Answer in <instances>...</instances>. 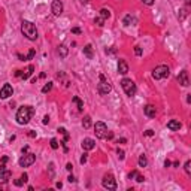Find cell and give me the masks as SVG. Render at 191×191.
Segmentation results:
<instances>
[{
  "mask_svg": "<svg viewBox=\"0 0 191 191\" xmlns=\"http://www.w3.org/2000/svg\"><path fill=\"white\" fill-rule=\"evenodd\" d=\"M35 114V108L33 106H21L17 112V122L20 125H25L28 124V121L31 120Z\"/></svg>",
  "mask_w": 191,
  "mask_h": 191,
  "instance_id": "1",
  "label": "cell"
},
{
  "mask_svg": "<svg viewBox=\"0 0 191 191\" xmlns=\"http://www.w3.org/2000/svg\"><path fill=\"white\" fill-rule=\"evenodd\" d=\"M21 31H23V35H24L28 40H36V39H37V28H36V25L31 23V21L24 20V21L21 23Z\"/></svg>",
  "mask_w": 191,
  "mask_h": 191,
  "instance_id": "2",
  "label": "cell"
},
{
  "mask_svg": "<svg viewBox=\"0 0 191 191\" xmlns=\"http://www.w3.org/2000/svg\"><path fill=\"white\" fill-rule=\"evenodd\" d=\"M121 87H122V90H124V93L129 95V97H133V95L136 94V84L132 81V79H129V78H124L122 81H121Z\"/></svg>",
  "mask_w": 191,
  "mask_h": 191,
  "instance_id": "3",
  "label": "cell"
},
{
  "mask_svg": "<svg viewBox=\"0 0 191 191\" xmlns=\"http://www.w3.org/2000/svg\"><path fill=\"white\" fill-rule=\"evenodd\" d=\"M169 75H170V69H169L167 66H164V64L157 66V67L152 70V78H154V79H157V81H160V79L167 78Z\"/></svg>",
  "mask_w": 191,
  "mask_h": 191,
  "instance_id": "4",
  "label": "cell"
},
{
  "mask_svg": "<svg viewBox=\"0 0 191 191\" xmlns=\"http://www.w3.org/2000/svg\"><path fill=\"white\" fill-rule=\"evenodd\" d=\"M99 79H100V84H99V87H97V91H99V94L105 95V94L110 93V90H112V87H110V84L108 82L106 76H105L103 73H100V75H99Z\"/></svg>",
  "mask_w": 191,
  "mask_h": 191,
  "instance_id": "5",
  "label": "cell"
},
{
  "mask_svg": "<svg viewBox=\"0 0 191 191\" xmlns=\"http://www.w3.org/2000/svg\"><path fill=\"white\" fill-rule=\"evenodd\" d=\"M102 185L106 190H117V181L114 178V175H110V173L105 175L103 179H102Z\"/></svg>",
  "mask_w": 191,
  "mask_h": 191,
  "instance_id": "6",
  "label": "cell"
},
{
  "mask_svg": "<svg viewBox=\"0 0 191 191\" xmlns=\"http://www.w3.org/2000/svg\"><path fill=\"white\" fill-rule=\"evenodd\" d=\"M94 133H95V136H97L99 139H105L106 134H108V127H106V124L102 122V121L95 122V125H94Z\"/></svg>",
  "mask_w": 191,
  "mask_h": 191,
  "instance_id": "7",
  "label": "cell"
},
{
  "mask_svg": "<svg viewBox=\"0 0 191 191\" xmlns=\"http://www.w3.org/2000/svg\"><path fill=\"white\" fill-rule=\"evenodd\" d=\"M36 161V155L35 154H24L20 160H18V164L21 166V167H28V166H31Z\"/></svg>",
  "mask_w": 191,
  "mask_h": 191,
  "instance_id": "8",
  "label": "cell"
},
{
  "mask_svg": "<svg viewBox=\"0 0 191 191\" xmlns=\"http://www.w3.org/2000/svg\"><path fill=\"white\" fill-rule=\"evenodd\" d=\"M13 94V88L11 84H5L2 88H0V99H8Z\"/></svg>",
  "mask_w": 191,
  "mask_h": 191,
  "instance_id": "9",
  "label": "cell"
},
{
  "mask_svg": "<svg viewBox=\"0 0 191 191\" xmlns=\"http://www.w3.org/2000/svg\"><path fill=\"white\" fill-rule=\"evenodd\" d=\"M81 146H82L84 151H91V149L95 148V140L91 139V137H85V139L81 142Z\"/></svg>",
  "mask_w": 191,
  "mask_h": 191,
  "instance_id": "10",
  "label": "cell"
},
{
  "mask_svg": "<svg viewBox=\"0 0 191 191\" xmlns=\"http://www.w3.org/2000/svg\"><path fill=\"white\" fill-rule=\"evenodd\" d=\"M51 11H52V13L55 15V17H60V15L63 13V3H61V0H54L52 6H51Z\"/></svg>",
  "mask_w": 191,
  "mask_h": 191,
  "instance_id": "11",
  "label": "cell"
},
{
  "mask_svg": "<svg viewBox=\"0 0 191 191\" xmlns=\"http://www.w3.org/2000/svg\"><path fill=\"white\" fill-rule=\"evenodd\" d=\"M178 81H179V84H181L182 87H188V85H190V79H188V72H187V70L179 72Z\"/></svg>",
  "mask_w": 191,
  "mask_h": 191,
  "instance_id": "12",
  "label": "cell"
},
{
  "mask_svg": "<svg viewBox=\"0 0 191 191\" xmlns=\"http://www.w3.org/2000/svg\"><path fill=\"white\" fill-rule=\"evenodd\" d=\"M181 127H182V124H181L178 120H170V121L167 122V129L172 130V132H179Z\"/></svg>",
  "mask_w": 191,
  "mask_h": 191,
  "instance_id": "13",
  "label": "cell"
},
{
  "mask_svg": "<svg viewBox=\"0 0 191 191\" xmlns=\"http://www.w3.org/2000/svg\"><path fill=\"white\" fill-rule=\"evenodd\" d=\"M143 112H145V115H146L148 118H155L157 109H155V106H152V105H146L145 108H143Z\"/></svg>",
  "mask_w": 191,
  "mask_h": 191,
  "instance_id": "14",
  "label": "cell"
},
{
  "mask_svg": "<svg viewBox=\"0 0 191 191\" xmlns=\"http://www.w3.org/2000/svg\"><path fill=\"white\" fill-rule=\"evenodd\" d=\"M118 72L121 73V75H127L129 73V64L124 61V60H118Z\"/></svg>",
  "mask_w": 191,
  "mask_h": 191,
  "instance_id": "15",
  "label": "cell"
},
{
  "mask_svg": "<svg viewBox=\"0 0 191 191\" xmlns=\"http://www.w3.org/2000/svg\"><path fill=\"white\" fill-rule=\"evenodd\" d=\"M11 172L9 170H2L0 172V185H3V184H6L9 179H11Z\"/></svg>",
  "mask_w": 191,
  "mask_h": 191,
  "instance_id": "16",
  "label": "cell"
},
{
  "mask_svg": "<svg viewBox=\"0 0 191 191\" xmlns=\"http://www.w3.org/2000/svg\"><path fill=\"white\" fill-rule=\"evenodd\" d=\"M33 72H35V66H33V64H30L28 69L25 70V73H21V78H23V79H28L31 75H33Z\"/></svg>",
  "mask_w": 191,
  "mask_h": 191,
  "instance_id": "17",
  "label": "cell"
},
{
  "mask_svg": "<svg viewBox=\"0 0 191 191\" xmlns=\"http://www.w3.org/2000/svg\"><path fill=\"white\" fill-rule=\"evenodd\" d=\"M57 51H58V55L63 57V58L67 57V52H69V50H67V46H66V45H60Z\"/></svg>",
  "mask_w": 191,
  "mask_h": 191,
  "instance_id": "18",
  "label": "cell"
},
{
  "mask_svg": "<svg viewBox=\"0 0 191 191\" xmlns=\"http://www.w3.org/2000/svg\"><path fill=\"white\" fill-rule=\"evenodd\" d=\"M109 17H110V11L106 9V8H102V9H100V18H103V20L106 21Z\"/></svg>",
  "mask_w": 191,
  "mask_h": 191,
  "instance_id": "19",
  "label": "cell"
},
{
  "mask_svg": "<svg viewBox=\"0 0 191 191\" xmlns=\"http://www.w3.org/2000/svg\"><path fill=\"white\" fill-rule=\"evenodd\" d=\"M72 102L78 105V110H79V112H81V110L84 109V102H82L81 99H79V97H76V95H75V97L72 99Z\"/></svg>",
  "mask_w": 191,
  "mask_h": 191,
  "instance_id": "20",
  "label": "cell"
},
{
  "mask_svg": "<svg viewBox=\"0 0 191 191\" xmlns=\"http://www.w3.org/2000/svg\"><path fill=\"white\" fill-rule=\"evenodd\" d=\"M82 127L84 129H90L91 127V117L90 115H85L84 120H82Z\"/></svg>",
  "mask_w": 191,
  "mask_h": 191,
  "instance_id": "21",
  "label": "cell"
},
{
  "mask_svg": "<svg viewBox=\"0 0 191 191\" xmlns=\"http://www.w3.org/2000/svg\"><path fill=\"white\" fill-rule=\"evenodd\" d=\"M84 54H85L88 58H93V46H91V45H85V48H84Z\"/></svg>",
  "mask_w": 191,
  "mask_h": 191,
  "instance_id": "22",
  "label": "cell"
},
{
  "mask_svg": "<svg viewBox=\"0 0 191 191\" xmlns=\"http://www.w3.org/2000/svg\"><path fill=\"white\" fill-rule=\"evenodd\" d=\"M146 164H148V160H146V157L142 154L139 157V167H146Z\"/></svg>",
  "mask_w": 191,
  "mask_h": 191,
  "instance_id": "23",
  "label": "cell"
},
{
  "mask_svg": "<svg viewBox=\"0 0 191 191\" xmlns=\"http://www.w3.org/2000/svg\"><path fill=\"white\" fill-rule=\"evenodd\" d=\"M122 23H124V25H130L132 23H134V18L132 17V15H125V18L122 20Z\"/></svg>",
  "mask_w": 191,
  "mask_h": 191,
  "instance_id": "24",
  "label": "cell"
},
{
  "mask_svg": "<svg viewBox=\"0 0 191 191\" xmlns=\"http://www.w3.org/2000/svg\"><path fill=\"white\" fill-rule=\"evenodd\" d=\"M52 90V82H48L46 85H43V88H42V93L43 94H46L48 91H51Z\"/></svg>",
  "mask_w": 191,
  "mask_h": 191,
  "instance_id": "25",
  "label": "cell"
},
{
  "mask_svg": "<svg viewBox=\"0 0 191 191\" xmlns=\"http://www.w3.org/2000/svg\"><path fill=\"white\" fill-rule=\"evenodd\" d=\"M184 169H185L187 175H191V161H190V160H187V161H185V166H184Z\"/></svg>",
  "mask_w": 191,
  "mask_h": 191,
  "instance_id": "26",
  "label": "cell"
},
{
  "mask_svg": "<svg viewBox=\"0 0 191 191\" xmlns=\"http://www.w3.org/2000/svg\"><path fill=\"white\" fill-rule=\"evenodd\" d=\"M50 145H51V148H52V149H57V148H58V140L52 137V139L50 140Z\"/></svg>",
  "mask_w": 191,
  "mask_h": 191,
  "instance_id": "27",
  "label": "cell"
},
{
  "mask_svg": "<svg viewBox=\"0 0 191 191\" xmlns=\"http://www.w3.org/2000/svg\"><path fill=\"white\" fill-rule=\"evenodd\" d=\"M35 54H36V51L33 50V48H31V50L28 51V54L25 55V60H31V58H33V57H35Z\"/></svg>",
  "mask_w": 191,
  "mask_h": 191,
  "instance_id": "28",
  "label": "cell"
},
{
  "mask_svg": "<svg viewBox=\"0 0 191 191\" xmlns=\"http://www.w3.org/2000/svg\"><path fill=\"white\" fill-rule=\"evenodd\" d=\"M94 23L97 24L99 27H103V24H105V20H103V18H100V17H97V18L94 20Z\"/></svg>",
  "mask_w": 191,
  "mask_h": 191,
  "instance_id": "29",
  "label": "cell"
},
{
  "mask_svg": "<svg viewBox=\"0 0 191 191\" xmlns=\"http://www.w3.org/2000/svg\"><path fill=\"white\" fill-rule=\"evenodd\" d=\"M134 179H136L137 182H143V181H145V178H143V176H142L140 173H136V176H134Z\"/></svg>",
  "mask_w": 191,
  "mask_h": 191,
  "instance_id": "30",
  "label": "cell"
},
{
  "mask_svg": "<svg viewBox=\"0 0 191 191\" xmlns=\"http://www.w3.org/2000/svg\"><path fill=\"white\" fill-rule=\"evenodd\" d=\"M117 154H118V158H120V160H124V151L122 149H117Z\"/></svg>",
  "mask_w": 191,
  "mask_h": 191,
  "instance_id": "31",
  "label": "cell"
},
{
  "mask_svg": "<svg viewBox=\"0 0 191 191\" xmlns=\"http://www.w3.org/2000/svg\"><path fill=\"white\" fill-rule=\"evenodd\" d=\"M87 155H88V154H85V152L82 154L81 160H79V163H81V164H85V163H87Z\"/></svg>",
  "mask_w": 191,
  "mask_h": 191,
  "instance_id": "32",
  "label": "cell"
},
{
  "mask_svg": "<svg viewBox=\"0 0 191 191\" xmlns=\"http://www.w3.org/2000/svg\"><path fill=\"white\" fill-rule=\"evenodd\" d=\"M134 54L136 55H142V48L140 46H134Z\"/></svg>",
  "mask_w": 191,
  "mask_h": 191,
  "instance_id": "33",
  "label": "cell"
},
{
  "mask_svg": "<svg viewBox=\"0 0 191 191\" xmlns=\"http://www.w3.org/2000/svg\"><path fill=\"white\" fill-rule=\"evenodd\" d=\"M21 181H23V182H27V181H28V175H27V173H23V175H21Z\"/></svg>",
  "mask_w": 191,
  "mask_h": 191,
  "instance_id": "34",
  "label": "cell"
},
{
  "mask_svg": "<svg viewBox=\"0 0 191 191\" xmlns=\"http://www.w3.org/2000/svg\"><path fill=\"white\" fill-rule=\"evenodd\" d=\"M72 33L79 35V33H81V28H79V27H73V28H72Z\"/></svg>",
  "mask_w": 191,
  "mask_h": 191,
  "instance_id": "35",
  "label": "cell"
},
{
  "mask_svg": "<svg viewBox=\"0 0 191 191\" xmlns=\"http://www.w3.org/2000/svg\"><path fill=\"white\" fill-rule=\"evenodd\" d=\"M136 173H137V170H133L132 173H129V179H134V176H136Z\"/></svg>",
  "mask_w": 191,
  "mask_h": 191,
  "instance_id": "36",
  "label": "cell"
},
{
  "mask_svg": "<svg viewBox=\"0 0 191 191\" xmlns=\"http://www.w3.org/2000/svg\"><path fill=\"white\" fill-rule=\"evenodd\" d=\"M145 5H148V6H151V5H154V0H142Z\"/></svg>",
  "mask_w": 191,
  "mask_h": 191,
  "instance_id": "37",
  "label": "cell"
},
{
  "mask_svg": "<svg viewBox=\"0 0 191 191\" xmlns=\"http://www.w3.org/2000/svg\"><path fill=\"white\" fill-rule=\"evenodd\" d=\"M58 132H60L61 134H67V130L64 129V127H60V129H58Z\"/></svg>",
  "mask_w": 191,
  "mask_h": 191,
  "instance_id": "38",
  "label": "cell"
},
{
  "mask_svg": "<svg viewBox=\"0 0 191 191\" xmlns=\"http://www.w3.org/2000/svg\"><path fill=\"white\" fill-rule=\"evenodd\" d=\"M13 184H15V185H17V187H21V185H23L24 182H23V181H21V178H20V179H17V181H15Z\"/></svg>",
  "mask_w": 191,
  "mask_h": 191,
  "instance_id": "39",
  "label": "cell"
},
{
  "mask_svg": "<svg viewBox=\"0 0 191 191\" xmlns=\"http://www.w3.org/2000/svg\"><path fill=\"white\" fill-rule=\"evenodd\" d=\"M145 136L151 137V136H154V132H152V130H146V132H145Z\"/></svg>",
  "mask_w": 191,
  "mask_h": 191,
  "instance_id": "40",
  "label": "cell"
},
{
  "mask_svg": "<svg viewBox=\"0 0 191 191\" xmlns=\"http://www.w3.org/2000/svg\"><path fill=\"white\" fill-rule=\"evenodd\" d=\"M42 122H43V124L46 125L48 122H50V117H48V115H45V117H43V121H42Z\"/></svg>",
  "mask_w": 191,
  "mask_h": 191,
  "instance_id": "41",
  "label": "cell"
},
{
  "mask_svg": "<svg viewBox=\"0 0 191 191\" xmlns=\"http://www.w3.org/2000/svg\"><path fill=\"white\" fill-rule=\"evenodd\" d=\"M112 137H114V133H112V132H108V134H106L105 139H112Z\"/></svg>",
  "mask_w": 191,
  "mask_h": 191,
  "instance_id": "42",
  "label": "cell"
},
{
  "mask_svg": "<svg viewBox=\"0 0 191 191\" xmlns=\"http://www.w3.org/2000/svg\"><path fill=\"white\" fill-rule=\"evenodd\" d=\"M67 181H69V182H76V179H75V176H73V175H70V176L67 178Z\"/></svg>",
  "mask_w": 191,
  "mask_h": 191,
  "instance_id": "43",
  "label": "cell"
},
{
  "mask_svg": "<svg viewBox=\"0 0 191 191\" xmlns=\"http://www.w3.org/2000/svg\"><path fill=\"white\" fill-rule=\"evenodd\" d=\"M28 136H30V137H36V132L30 130V132H28Z\"/></svg>",
  "mask_w": 191,
  "mask_h": 191,
  "instance_id": "44",
  "label": "cell"
},
{
  "mask_svg": "<svg viewBox=\"0 0 191 191\" xmlns=\"http://www.w3.org/2000/svg\"><path fill=\"white\" fill-rule=\"evenodd\" d=\"M66 169H67V170L70 172V170L73 169V166H72V163H67V164H66Z\"/></svg>",
  "mask_w": 191,
  "mask_h": 191,
  "instance_id": "45",
  "label": "cell"
},
{
  "mask_svg": "<svg viewBox=\"0 0 191 191\" xmlns=\"http://www.w3.org/2000/svg\"><path fill=\"white\" fill-rule=\"evenodd\" d=\"M170 164H172V163H170V161H169V160H166V161H164V166H166V167H169V166H170Z\"/></svg>",
  "mask_w": 191,
  "mask_h": 191,
  "instance_id": "46",
  "label": "cell"
},
{
  "mask_svg": "<svg viewBox=\"0 0 191 191\" xmlns=\"http://www.w3.org/2000/svg\"><path fill=\"white\" fill-rule=\"evenodd\" d=\"M120 142H121V143H125V142H127V140H125V139H124V137H121V139H120V140H118V143H120Z\"/></svg>",
  "mask_w": 191,
  "mask_h": 191,
  "instance_id": "47",
  "label": "cell"
},
{
  "mask_svg": "<svg viewBox=\"0 0 191 191\" xmlns=\"http://www.w3.org/2000/svg\"><path fill=\"white\" fill-rule=\"evenodd\" d=\"M2 170H6V166H5V164L0 166V172H2Z\"/></svg>",
  "mask_w": 191,
  "mask_h": 191,
  "instance_id": "48",
  "label": "cell"
},
{
  "mask_svg": "<svg viewBox=\"0 0 191 191\" xmlns=\"http://www.w3.org/2000/svg\"><path fill=\"white\" fill-rule=\"evenodd\" d=\"M88 2H90V0H81V3H82V5H87Z\"/></svg>",
  "mask_w": 191,
  "mask_h": 191,
  "instance_id": "49",
  "label": "cell"
}]
</instances>
